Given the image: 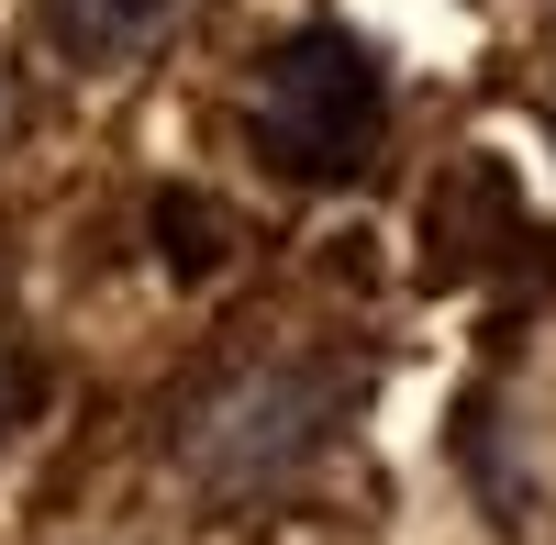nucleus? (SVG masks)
Wrapping results in <instances>:
<instances>
[{
    "instance_id": "nucleus-3",
    "label": "nucleus",
    "mask_w": 556,
    "mask_h": 545,
    "mask_svg": "<svg viewBox=\"0 0 556 545\" xmlns=\"http://www.w3.org/2000/svg\"><path fill=\"white\" fill-rule=\"evenodd\" d=\"M167 23V0H45V34L67 45L78 67H112V56H134Z\"/></svg>"
},
{
    "instance_id": "nucleus-1",
    "label": "nucleus",
    "mask_w": 556,
    "mask_h": 545,
    "mask_svg": "<svg viewBox=\"0 0 556 545\" xmlns=\"http://www.w3.org/2000/svg\"><path fill=\"white\" fill-rule=\"evenodd\" d=\"M379 123H390V78L345 23H301L256 78V156L278 178H312V190L356 178L379 156Z\"/></svg>"
},
{
    "instance_id": "nucleus-2",
    "label": "nucleus",
    "mask_w": 556,
    "mask_h": 545,
    "mask_svg": "<svg viewBox=\"0 0 556 545\" xmlns=\"http://www.w3.org/2000/svg\"><path fill=\"white\" fill-rule=\"evenodd\" d=\"M490 267H513V279H556V235L523 212L513 167L501 156H456L424 201V279L434 290H468Z\"/></svg>"
},
{
    "instance_id": "nucleus-5",
    "label": "nucleus",
    "mask_w": 556,
    "mask_h": 545,
    "mask_svg": "<svg viewBox=\"0 0 556 545\" xmlns=\"http://www.w3.org/2000/svg\"><path fill=\"white\" fill-rule=\"evenodd\" d=\"M23 401H34V379L12 368V356H0V434H12V423H23Z\"/></svg>"
},
{
    "instance_id": "nucleus-4",
    "label": "nucleus",
    "mask_w": 556,
    "mask_h": 545,
    "mask_svg": "<svg viewBox=\"0 0 556 545\" xmlns=\"http://www.w3.org/2000/svg\"><path fill=\"white\" fill-rule=\"evenodd\" d=\"M156 256L178 267V279H212V267H223V212L201 190H167L156 201Z\"/></svg>"
}]
</instances>
